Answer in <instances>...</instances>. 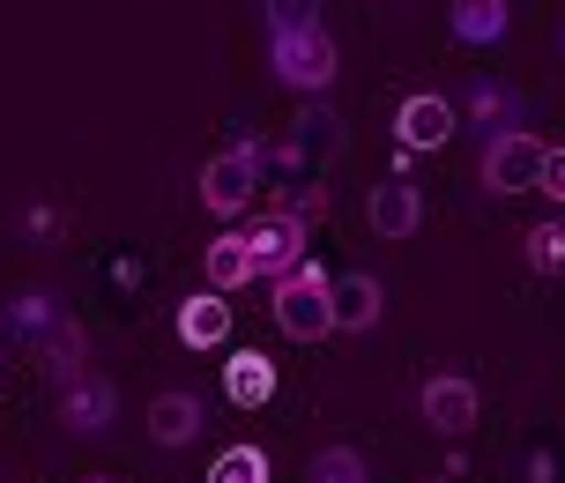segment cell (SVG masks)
<instances>
[{
	"label": "cell",
	"instance_id": "obj_17",
	"mask_svg": "<svg viewBox=\"0 0 565 483\" xmlns=\"http://www.w3.org/2000/svg\"><path fill=\"white\" fill-rule=\"evenodd\" d=\"M461 112L477 119V127H521V105H513V89L507 83H469V97H461Z\"/></svg>",
	"mask_w": 565,
	"mask_h": 483
},
{
	"label": "cell",
	"instance_id": "obj_20",
	"mask_svg": "<svg viewBox=\"0 0 565 483\" xmlns=\"http://www.w3.org/2000/svg\"><path fill=\"white\" fill-rule=\"evenodd\" d=\"M209 483H268V454L260 447H224L209 461Z\"/></svg>",
	"mask_w": 565,
	"mask_h": 483
},
{
	"label": "cell",
	"instance_id": "obj_8",
	"mask_svg": "<svg viewBox=\"0 0 565 483\" xmlns=\"http://www.w3.org/2000/svg\"><path fill=\"white\" fill-rule=\"evenodd\" d=\"M380 283H372V268H342L328 276V320H335V335H372L380 328Z\"/></svg>",
	"mask_w": 565,
	"mask_h": 483
},
{
	"label": "cell",
	"instance_id": "obj_12",
	"mask_svg": "<svg viewBox=\"0 0 565 483\" xmlns=\"http://www.w3.org/2000/svg\"><path fill=\"white\" fill-rule=\"evenodd\" d=\"M149 439L157 447H194L201 439V395H186V387L149 395Z\"/></svg>",
	"mask_w": 565,
	"mask_h": 483
},
{
	"label": "cell",
	"instance_id": "obj_24",
	"mask_svg": "<svg viewBox=\"0 0 565 483\" xmlns=\"http://www.w3.org/2000/svg\"><path fill=\"white\" fill-rule=\"evenodd\" d=\"M83 483H119V476H83Z\"/></svg>",
	"mask_w": 565,
	"mask_h": 483
},
{
	"label": "cell",
	"instance_id": "obj_22",
	"mask_svg": "<svg viewBox=\"0 0 565 483\" xmlns=\"http://www.w3.org/2000/svg\"><path fill=\"white\" fill-rule=\"evenodd\" d=\"M268 15V37H290V30H320V8L312 0H260Z\"/></svg>",
	"mask_w": 565,
	"mask_h": 483
},
{
	"label": "cell",
	"instance_id": "obj_13",
	"mask_svg": "<svg viewBox=\"0 0 565 483\" xmlns=\"http://www.w3.org/2000/svg\"><path fill=\"white\" fill-rule=\"evenodd\" d=\"M365 224L380 230V238H409V230L424 224V194L409 186V179H387V186H372V201H365Z\"/></svg>",
	"mask_w": 565,
	"mask_h": 483
},
{
	"label": "cell",
	"instance_id": "obj_18",
	"mask_svg": "<svg viewBox=\"0 0 565 483\" xmlns=\"http://www.w3.org/2000/svg\"><path fill=\"white\" fill-rule=\"evenodd\" d=\"M306 483H372V461L358 447H320L306 454Z\"/></svg>",
	"mask_w": 565,
	"mask_h": 483
},
{
	"label": "cell",
	"instance_id": "obj_15",
	"mask_svg": "<svg viewBox=\"0 0 565 483\" xmlns=\"http://www.w3.org/2000/svg\"><path fill=\"white\" fill-rule=\"evenodd\" d=\"M179 342H186V350H216V342H231V305L216 298V290H194V298L179 305Z\"/></svg>",
	"mask_w": 565,
	"mask_h": 483
},
{
	"label": "cell",
	"instance_id": "obj_19",
	"mask_svg": "<svg viewBox=\"0 0 565 483\" xmlns=\"http://www.w3.org/2000/svg\"><path fill=\"white\" fill-rule=\"evenodd\" d=\"M276 216H290V224H320V216H328V186H320V179H290V186H282L276 194Z\"/></svg>",
	"mask_w": 565,
	"mask_h": 483
},
{
	"label": "cell",
	"instance_id": "obj_11",
	"mask_svg": "<svg viewBox=\"0 0 565 483\" xmlns=\"http://www.w3.org/2000/svg\"><path fill=\"white\" fill-rule=\"evenodd\" d=\"M201 283L216 290V298L254 283V246H246V230H216V238L201 246Z\"/></svg>",
	"mask_w": 565,
	"mask_h": 483
},
{
	"label": "cell",
	"instance_id": "obj_7",
	"mask_svg": "<svg viewBox=\"0 0 565 483\" xmlns=\"http://www.w3.org/2000/svg\"><path fill=\"white\" fill-rule=\"evenodd\" d=\"M119 417V387L105 372H75L67 387H60V425L75 431V439H105Z\"/></svg>",
	"mask_w": 565,
	"mask_h": 483
},
{
	"label": "cell",
	"instance_id": "obj_4",
	"mask_svg": "<svg viewBox=\"0 0 565 483\" xmlns=\"http://www.w3.org/2000/svg\"><path fill=\"white\" fill-rule=\"evenodd\" d=\"M260 171H268V149H254V142L216 149V157L201 164V208L224 216V224H238V216L254 208V194H260Z\"/></svg>",
	"mask_w": 565,
	"mask_h": 483
},
{
	"label": "cell",
	"instance_id": "obj_2",
	"mask_svg": "<svg viewBox=\"0 0 565 483\" xmlns=\"http://www.w3.org/2000/svg\"><path fill=\"white\" fill-rule=\"evenodd\" d=\"M268 67H276V83L290 89V97H328L335 75H342V53H335V37H328V23H320V30L268 37Z\"/></svg>",
	"mask_w": 565,
	"mask_h": 483
},
{
	"label": "cell",
	"instance_id": "obj_6",
	"mask_svg": "<svg viewBox=\"0 0 565 483\" xmlns=\"http://www.w3.org/2000/svg\"><path fill=\"white\" fill-rule=\"evenodd\" d=\"M417 409H424V425L439 431V439H469L477 417H483V395H477L469 372H431L424 395H417Z\"/></svg>",
	"mask_w": 565,
	"mask_h": 483
},
{
	"label": "cell",
	"instance_id": "obj_23",
	"mask_svg": "<svg viewBox=\"0 0 565 483\" xmlns=\"http://www.w3.org/2000/svg\"><path fill=\"white\" fill-rule=\"evenodd\" d=\"M536 194H551L565 208V149H543V179H536Z\"/></svg>",
	"mask_w": 565,
	"mask_h": 483
},
{
	"label": "cell",
	"instance_id": "obj_16",
	"mask_svg": "<svg viewBox=\"0 0 565 483\" xmlns=\"http://www.w3.org/2000/svg\"><path fill=\"white\" fill-rule=\"evenodd\" d=\"M447 30L461 37V45H499V37L513 30V8H507V0H454Z\"/></svg>",
	"mask_w": 565,
	"mask_h": 483
},
{
	"label": "cell",
	"instance_id": "obj_1",
	"mask_svg": "<svg viewBox=\"0 0 565 483\" xmlns=\"http://www.w3.org/2000/svg\"><path fill=\"white\" fill-rule=\"evenodd\" d=\"M15 328L30 335L38 365L53 372L60 387H67V379H75V372L89 365V335H83V320H75V313H60V305L45 298V290H30L23 305H15Z\"/></svg>",
	"mask_w": 565,
	"mask_h": 483
},
{
	"label": "cell",
	"instance_id": "obj_3",
	"mask_svg": "<svg viewBox=\"0 0 565 483\" xmlns=\"http://www.w3.org/2000/svg\"><path fill=\"white\" fill-rule=\"evenodd\" d=\"M268 313H276V328H282L290 342L335 335V320H328V268L306 254L290 276H276V290H268Z\"/></svg>",
	"mask_w": 565,
	"mask_h": 483
},
{
	"label": "cell",
	"instance_id": "obj_5",
	"mask_svg": "<svg viewBox=\"0 0 565 483\" xmlns=\"http://www.w3.org/2000/svg\"><path fill=\"white\" fill-rule=\"evenodd\" d=\"M543 179V135L507 127V135H483V186L491 194H536Z\"/></svg>",
	"mask_w": 565,
	"mask_h": 483
},
{
	"label": "cell",
	"instance_id": "obj_9",
	"mask_svg": "<svg viewBox=\"0 0 565 483\" xmlns=\"http://www.w3.org/2000/svg\"><path fill=\"white\" fill-rule=\"evenodd\" d=\"M246 246H254V276H268V283H276V276H290V268L306 260L312 230H306V224H290V216H276V208H268V216H254V230H246Z\"/></svg>",
	"mask_w": 565,
	"mask_h": 483
},
{
	"label": "cell",
	"instance_id": "obj_21",
	"mask_svg": "<svg viewBox=\"0 0 565 483\" xmlns=\"http://www.w3.org/2000/svg\"><path fill=\"white\" fill-rule=\"evenodd\" d=\"M521 254H529L536 276H558V268H565V224H536L529 238H521Z\"/></svg>",
	"mask_w": 565,
	"mask_h": 483
},
{
	"label": "cell",
	"instance_id": "obj_14",
	"mask_svg": "<svg viewBox=\"0 0 565 483\" xmlns=\"http://www.w3.org/2000/svg\"><path fill=\"white\" fill-rule=\"evenodd\" d=\"M224 395L238 409H260V401L276 395V357L268 350H231L224 357Z\"/></svg>",
	"mask_w": 565,
	"mask_h": 483
},
{
	"label": "cell",
	"instance_id": "obj_10",
	"mask_svg": "<svg viewBox=\"0 0 565 483\" xmlns=\"http://www.w3.org/2000/svg\"><path fill=\"white\" fill-rule=\"evenodd\" d=\"M454 127H461V112H454L439 89H417V97H402V112H395V135L402 149L417 157V149H447L454 142Z\"/></svg>",
	"mask_w": 565,
	"mask_h": 483
}]
</instances>
